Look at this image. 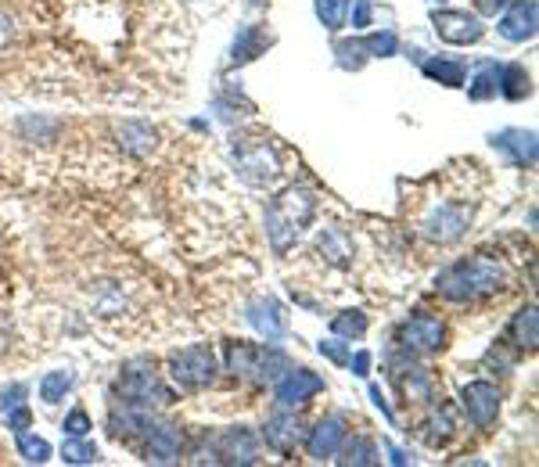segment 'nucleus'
<instances>
[{"instance_id":"14","label":"nucleus","mask_w":539,"mask_h":467,"mask_svg":"<svg viewBox=\"0 0 539 467\" xmlns=\"http://www.w3.org/2000/svg\"><path fill=\"white\" fill-rule=\"evenodd\" d=\"M342 442H345V417L342 414L320 417V421L313 424L310 439H306V453H310L313 460H331Z\"/></svg>"},{"instance_id":"35","label":"nucleus","mask_w":539,"mask_h":467,"mask_svg":"<svg viewBox=\"0 0 539 467\" xmlns=\"http://www.w3.org/2000/svg\"><path fill=\"white\" fill-rule=\"evenodd\" d=\"M320 353H324L331 363H338V367H345V363H349V349H345L338 338H327V342H320Z\"/></svg>"},{"instance_id":"39","label":"nucleus","mask_w":539,"mask_h":467,"mask_svg":"<svg viewBox=\"0 0 539 467\" xmlns=\"http://www.w3.org/2000/svg\"><path fill=\"white\" fill-rule=\"evenodd\" d=\"M345 367H353L356 378H367V367H371V353H356V356H349V363H345Z\"/></svg>"},{"instance_id":"10","label":"nucleus","mask_w":539,"mask_h":467,"mask_svg":"<svg viewBox=\"0 0 539 467\" xmlns=\"http://www.w3.org/2000/svg\"><path fill=\"white\" fill-rule=\"evenodd\" d=\"M317 392H324V378L306 371V367H288L284 378H277V403L288 406V410L310 403Z\"/></svg>"},{"instance_id":"37","label":"nucleus","mask_w":539,"mask_h":467,"mask_svg":"<svg viewBox=\"0 0 539 467\" xmlns=\"http://www.w3.org/2000/svg\"><path fill=\"white\" fill-rule=\"evenodd\" d=\"M371 11H374V0H356V11H353V29L371 26Z\"/></svg>"},{"instance_id":"17","label":"nucleus","mask_w":539,"mask_h":467,"mask_svg":"<svg viewBox=\"0 0 539 467\" xmlns=\"http://www.w3.org/2000/svg\"><path fill=\"white\" fill-rule=\"evenodd\" d=\"M238 173L248 180L252 187H266L277 180V162H274V151L266 148V144H256L252 151H241L238 155Z\"/></svg>"},{"instance_id":"4","label":"nucleus","mask_w":539,"mask_h":467,"mask_svg":"<svg viewBox=\"0 0 539 467\" xmlns=\"http://www.w3.org/2000/svg\"><path fill=\"white\" fill-rule=\"evenodd\" d=\"M119 396H123V403L144 406V410L173 403V392L162 385L159 374H155V367H151L148 360H137L126 367L123 378H119Z\"/></svg>"},{"instance_id":"27","label":"nucleus","mask_w":539,"mask_h":467,"mask_svg":"<svg viewBox=\"0 0 539 467\" xmlns=\"http://www.w3.org/2000/svg\"><path fill=\"white\" fill-rule=\"evenodd\" d=\"M62 460L65 464H94L98 460V446L87 442L83 435H69L62 446Z\"/></svg>"},{"instance_id":"32","label":"nucleus","mask_w":539,"mask_h":467,"mask_svg":"<svg viewBox=\"0 0 539 467\" xmlns=\"http://www.w3.org/2000/svg\"><path fill=\"white\" fill-rule=\"evenodd\" d=\"M453 435V417L450 410H439V414H432V421L425 424V439L428 446H442V442Z\"/></svg>"},{"instance_id":"40","label":"nucleus","mask_w":539,"mask_h":467,"mask_svg":"<svg viewBox=\"0 0 539 467\" xmlns=\"http://www.w3.org/2000/svg\"><path fill=\"white\" fill-rule=\"evenodd\" d=\"M511 4H518V0H486V11H504Z\"/></svg>"},{"instance_id":"38","label":"nucleus","mask_w":539,"mask_h":467,"mask_svg":"<svg viewBox=\"0 0 539 467\" xmlns=\"http://www.w3.org/2000/svg\"><path fill=\"white\" fill-rule=\"evenodd\" d=\"M8 428H11V432H26V428H29V410H26V406H15V410H8Z\"/></svg>"},{"instance_id":"36","label":"nucleus","mask_w":539,"mask_h":467,"mask_svg":"<svg viewBox=\"0 0 539 467\" xmlns=\"http://www.w3.org/2000/svg\"><path fill=\"white\" fill-rule=\"evenodd\" d=\"M26 392H29L26 385L4 388V392H0V406H4V410H15V406H22V396H26Z\"/></svg>"},{"instance_id":"34","label":"nucleus","mask_w":539,"mask_h":467,"mask_svg":"<svg viewBox=\"0 0 539 467\" xmlns=\"http://www.w3.org/2000/svg\"><path fill=\"white\" fill-rule=\"evenodd\" d=\"M62 432H69V435H87L90 432V417H87V410H83V406H76V410L65 417Z\"/></svg>"},{"instance_id":"21","label":"nucleus","mask_w":539,"mask_h":467,"mask_svg":"<svg viewBox=\"0 0 539 467\" xmlns=\"http://www.w3.org/2000/svg\"><path fill=\"white\" fill-rule=\"evenodd\" d=\"M338 453H342V457H338V464H345V467H371V464H378V460H381L374 439H363V435L342 442V446H338Z\"/></svg>"},{"instance_id":"41","label":"nucleus","mask_w":539,"mask_h":467,"mask_svg":"<svg viewBox=\"0 0 539 467\" xmlns=\"http://www.w3.org/2000/svg\"><path fill=\"white\" fill-rule=\"evenodd\" d=\"M392 460H396V464H407V453L396 450V446H392Z\"/></svg>"},{"instance_id":"8","label":"nucleus","mask_w":539,"mask_h":467,"mask_svg":"<svg viewBox=\"0 0 539 467\" xmlns=\"http://www.w3.org/2000/svg\"><path fill=\"white\" fill-rule=\"evenodd\" d=\"M468 223H471L468 205H442V209H435L425 220V234L435 245H453V241H460L468 234Z\"/></svg>"},{"instance_id":"5","label":"nucleus","mask_w":539,"mask_h":467,"mask_svg":"<svg viewBox=\"0 0 539 467\" xmlns=\"http://www.w3.org/2000/svg\"><path fill=\"white\" fill-rule=\"evenodd\" d=\"M216 371H220V367H216V353L209 345H187V349L169 356V374H173V381H177L180 388H187V392L209 388L216 381Z\"/></svg>"},{"instance_id":"23","label":"nucleus","mask_w":539,"mask_h":467,"mask_svg":"<svg viewBox=\"0 0 539 467\" xmlns=\"http://www.w3.org/2000/svg\"><path fill=\"white\" fill-rule=\"evenodd\" d=\"M263 47H266V33H263V29H259V26H245L238 33V40H234V54H230V58H234L238 65H245V62H252L256 54H263Z\"/></svg>"},{"instance_id":"3","label":"nucleus","mask_w":539,"mask_h":467,"mask_svg":"<svg viewBox=\"0 0 539 467\" xmlns=\"http://www.w3.org/2000/svg\"><path fill=\"white\" fill-rule=\"evenodd\" d=\"M292 363L281 349L274 345H248V342H230L227 345V371L234 378H248V381H277Z\"/></svg>"},{"instance_id":"30","label":"nucleus","mask_w":539,"mask_h":467,"mask_svg":"<svg viewBox=\"0 0 539 467\" xmlns=\"http://www.w3.org/2000/svg\"><path fill=\"white\" fill-rule=\"evenodd\" d=\"M69 388H72L69 371H51L44 381H40V399H44V403H62Z\"/></svg>"},{"instance_id":"22","label":"nucleus","mask_w":539,"mask_h":467,"mask_svg":"<svg viewBox=\"0 0 539 467\" xmlns=\"http://www.w3.org/2000/svg\"><path fill=\"white\" fill-rule=\"evenodd\" d=\"M500 94L507 97V101H525V97L532 94V80L529 72H525V65H500Z\"/></svg>"},{"instance_id":"18","label":"nucleus","mask_w":539,"mask_h":467,"mask_svg":"<svg viewBox=\"0 0 539 467\" xmlns=\"http://www.w3.org/2000/svg\"><path fill=\"white\" fill-rule=\"evenodd\" d=\"M493 148L507 151L514 159V166L532 169L536 166V133L532 130H500L493 133Z\"/></svg>"},{"instance_id":"13","label":"nucleus","mask_w":539,"mask_h":467,"mask_svg":"<svg viewBox=\"0 0 539 467\" xmlns=\"http://www.w3.org/2000/svg\"><path fill=\"white\" fill-rule=\"evenodd\" d=\"M216 460H227V464H259V435L252 428H227L216 439Z\"/></svg>"},{"instance_id":"24","label":"nucleus","mask_w":539,"mask_h":467,"mask_svg":"<svg viewBox=\"0 0 539 467\" xmlns=\"http://www.w3.org/2000/svg\"><path fill=\"white\" fill-rule=\"evenodd\" d=\"M119 144H123L126 151H133V155H148V151L155 148V130H151L148 123H126L123 130H119Z\"/></svg>"},{"instance_id":"28","label":"nucleus","mask_w":539,"mask_h":467,"mask_svg":"<svg viewBox=\"0 0 539 467\" xmlns=\"http://www.w3.org/2000/svg\"><path fill=\"white\" fill-rule=\"evenodd\" d=\"M331 331H335L338 338H360L363 331H367V313L345 309V313H338V317L331 320Z\"/></svg>"},{"instance_id":"12","label":"nucleus","mask_w":539,"mask_h":467,"mask_svg":"<svg viewBox=\"0 0 539 467\" xmlns=\"http://www.w3.org/2000/svg\"><path fill=\"white\" fill-rule=\"evenodd\" d=\"M263 439L274 453H292L295 446L302 442V417L284 406V410H277L274 417H266Z\"/></svg>"},{"instance_id":"16","label":"nucleus","mask_w":539,"mask_h":467,"mask_svg":"<svg viewBox=\"0 0 539 467\" xmlns=\"http://www.w3.org/2000/svg\"><path fill=\"white\" fill-rule=\"evenodd\" d=\"M536 18H539L536 0H518V4H511V11L500 18L496 29H500V36L511 40V44H525V40L536 36Z\"/></svg>"},{"instance_id":"20","label":"nucleus","mask_w":539,"mask_h":467,"mask_svg":"<svg viewBox=\"0 0 539 467\" xmlns=\"http://www.w3.org/2000/svg\"><path fill=\"white\" fill-rule=\"evenodd\" d=\"M507 342L514 349H522V353H532L539 342V317H536V306H525L514 313L511 327H507Z\"/></svg>"},{"instance_id":"25","label":"nucleus","mask_w":539,"mask_h":467,"mask_svg":"<svg viewBox=\"0 0 539 467\" xmlns=\"http://www.w3.org/2000/svg\"><path fill=\"white\" fill-rule=\"evenodd\" d=\"M496 90H500V65L482 62L475 72V83L468 87L471 101H489V97H496Z\"/></svg>"},{"instance_id":"15","label":"nucleus","mask_w":539,"mask_h":467,"mask_svg":"<svg viewBox=\"0 0 539 467\" xmlns=\"http://www.w3.org/2000/svg\"><path fill=\"white\" fill-rule=\"evenodd\" d=\"M180 450H184V432L180 424H159L148 432V446H144V460L148 464H180Z\"/></svg>"},{"instance_id":"31","label":"nucleus","mask_w":539,"mask_h":467,"mask_svg":"<svg viewBox=\"0 0 539 467\" xmlns=\"http://www.w3.org/2000/svg\"><path fill=\"white\" fill-rule=\"evenodd\" d=\"M18 453H22V460H29V464H44V460H51V446L29 432H18Z\"/></svg>"},{"instance_id":"6","label":"nucleus","mask_w":539,"mask_h":467,"mask_svg":"<svg viewBox=\"0 0 539 467\" xmlns=\"http://www.w3.org/2000/svg\"><path fill=\"white\" fill-rule=\"evenodd\" d=\"M396 342L407 349V353H439L442 345H446V324L439 317H428V313H417L410 317L407 324L396 331Z\"/></svg>"},{"instance_id":"19","label":"nucleus","mask_w":539,"mask_h":467,"mask_svg":"<svg viewBox=\"0 0 539 467\" xmlns=\"http://www.w3.org/2000/svg\"><path fill=\"white\" fill-rule=\"evenodd\" d=\"M108 428H112L115 439H123V442H133L137 435H148L151 428H155V421H151V414L144 410V406H123V414L115 410L112 421H108Z\"/></svg>"},{"instance_id":"26","label":"nucleus","mask_w":539,"mask_h":467,"mask_svg":"<svg viewBox=\"0 0 539 467\" xmlns=\"http://www.w3.org/2000/svg\"><path fill=\"white\" fill-rule=\"evenodd\" d=\"M428 80L442 83V87H464V65L460 62H446V58H432V62L421 65Z\"/></svg>"},{"instance_id":"9","label":"nucleus","mask_w":539,"mask_h":467,"mask_svg":"<svg viewBox=\"0 0 539 467\" xmlns=\"http://www.w3.org/2000/svg\"><path fill=\"white\" fill-rule=\"evenodd\" d=\"M432 22H435V33L453 47L478 44L482 33H486V26H482L475 15H468V11H435Z\"/></svg>"},{"instance_id":"7","label":"nucleus","mask_w":539,"mask_h":467,"mask_svg":"<svg viewBox=\"0 0 539 467\" xmlns=\"http://www.w3.org/2000/svg\"><path fill=\"white\" fill-rule=\"evenodd\" d=\"M460 403H464V414L471 417L475 428H489L500 414V388L493 381H471L460 392Z\"/></svg>"},{"instance_id":"11","label":"nucleus","mask_w":539,"mask_h":467,"mask_svg":"<svg viewBox=\"0 0 539 467\" xmlns=\"http://www.w3.org/2000/svg\"><path fill=\"white\" fill-rule=\"evenodd\" d=\"M248 324L256 327L266 342H281V338L288 335V313H284L281 302L266 299V295L248 302Z\"/></svg>"},{"instance_id":"29","label":"nucleus","mask_w":539,"mask_h":467,"mask_svg":"<svg viewBox=\"0 0 539 467\" xmlns=\"http://www.w3.org/2000/svg\"><path fill=\"white\" fill-rule=\"evenodd\" d=\"M345 15H349V0H317V18L331 33L345 26Z\"/></svg>"},{"instance_id":"33","label":"nucleus","mask_w":539,"mask_h":467,"mask_svg":"<svg viewBox=\"0 0 539 467\" xmlns=\"http://www.w3.org/2000/svg\"><path fill=\"white\" fill-rule=\"evenodd\" d=\"M360 44L371 58H389V54H396V36L392 33H374L367 36V40H360Z\"/></svg>"},{"instance_id":"1","label":"nucleus","mask_w":539,"mask_h":467,"mask_svg":"<svg viewBox=\"0 0 539 467\" xmlns=\"http://www.w3.org/2000/svg\"><path fill=\"white\" fill-rule=\"evenodd\" d=\"M435 288L450 302L489 299V295L507 288V266L493 263V259H464V263H453L450 270H442Z\"/></svg>"},{"instance_id":"2","label":"nucleus","mask_w":539,"mask_h":467,"mask_svg":"<svg viewBox=\"0 0 539 467\" xmlns=\"http://www.w3.org/2000/svg\"><path fill=\"white\" fill-rule=\"evenodd\" d=\"M313 216H317V194L310 187H288L284 194H277L266 209V234H270V245H274L277 256H284L299 241V234L310 227Z\"/></svg>"}]
</instances>
